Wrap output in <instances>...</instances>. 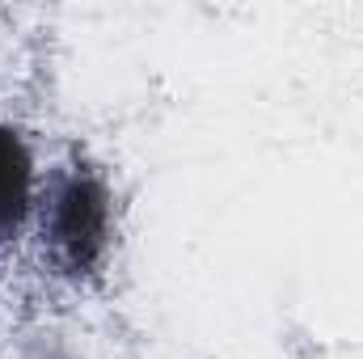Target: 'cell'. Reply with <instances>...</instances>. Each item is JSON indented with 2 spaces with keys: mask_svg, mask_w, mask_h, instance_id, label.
<instances>
[{
  "mask_svg": "<svg viewBox=\"0 0 363 359\" xmlns=\"http://www.w3.org/2000/svg\"><path fill=\"white\" fill-rule=\"evenodd\" d=\"M51 245L68 270H89L106 245V194L93 178H68L55 190Z\"/></svg>",
  "mask_w": 363,
  "mask_h": 359,
  "instance_id": "1",
  "label": "cell"
},
{
  "mask_svg": "<svg viewBox=\"0 0 363 359\" xmlns=\"http://www.w3.org/2000/svg\"><path fill=\"white\" fill-rule=\"evenodd\" d=\"M30 207V157L21 140L0 127V241H9Z\"/></svg>",
  "mask_w": 363,
  "mask_h": 359,
  "instance_id": "2",
  "label": "cell"
}]
</instances>
